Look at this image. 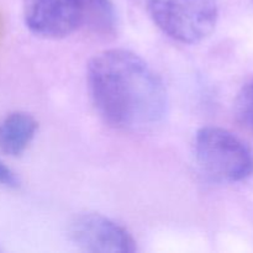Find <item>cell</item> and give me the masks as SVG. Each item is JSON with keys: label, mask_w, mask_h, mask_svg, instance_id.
<instances>
[{"label": "cell", "mask_w": 253, "mask_h": 253, "mask_svg": "<svg viewBox=\"0 0 253 253\" xmlns=\"http://www.w3.org/2000/svg\"><path fill=\"white\" fill-rule=\"evenodd\" d=\"M84 12H88L94 26L105 32H111L118 26V14L113 0H83Z\"/></svg>", "instance_id": "cell-7"}, {"label": "cell", "mask_w": 253, "mask_h": 253, "mask_svg": "<svg viewBox=\"0 0 253 253\" xmlns=\"http://www.w3.org/2000/svg\"><path fill=\"white\" fill-rule=\"evenodd\" d=\"M235 115L246 128L253 132V81L242 86L235 99Z\"/></svg>", "instance_id": "cell-8"}, {"label": "cell", "mask_w": 253, "mask_h": 253, "mask_svg": "<svg viewBox=\"0 0 253 253\" xmlns=\"http://www.w3.org/2000/svg\"><path fill=\"white\" fill-rule=\"evenodd\" d=\"M17 184H19V180H17L15 173L0 161V185L15 188Z\"/></svg>", "instance_id": "cell-9"}, {"label": "cell", "mask_w": 253, "mask_h": 253, "mask_svg": "<svg viewBox=\"0 0 253 253\" xmlns=\"http://www.w3.org/2000/svg\"><path fill=\"white\" fill-rule=\"evenodd\" d=\"M36 119L24 111L9 114L0 121V151L10 157L22 155L36 136Z\"/></svg>", "instance_id": "cell-6"}, {"label": "cell", "mask_w": 253, "mask_h": 253, "mask_svg": "<svg viewBox=\"0 0 253 253\" xmlns=\"http://www.w3.org/2000/svg\"><path fill=\"white\" fill-rule=\"evenodd\" d=\"M68 236L76 246L91 253H133L137 250L136 241L125 227L93 212L74 217Z\"/></svg>", "instance_id": "cell-4"}, {"label": "cell", "mask_w": 253, "mask_h": 253, "mask_svg": "<svg viewBox=\"0 0 253 253\" xmlns=\"http://www.w3.org/2000/svg\"><path fill=\"white\" fill-rule=\"evenodd\" d=\"M145 4L158 29L182 43H198L216 26V0H145Z\"/></svg>", "instance_id": "cell-3"}, {"label": "cell", "mask_w": 253, "mask_h": 253, "mask_svg": "<svg viewBox=\"0 0 253 253\" xmlns=\"http://www.w3.org/2000/svg\"><path fill=\"white\" fill-rule=\"evenodd\" d=\"M195 162L205 178L215 183L231 184L253 174L251 148L230 131L205 126L194 138Z\"/></svg>", "instance_id": "cell-2"}, {"label": "cell", "mask_w": 253, "mask_h": 253, "mask_svg": "<svg viewBox=\"0 0 253 253\" xmlns=\"http://www.w3.org/2000/svg\"><path fill=\"white\" fill-rule=\"evenodd\" d=\"M22 9L27 29L43 39L68 36L85 14L83 0H24Z\"/></svg>", "instance_id": "cell-5"}, {"label": "cell", "mask_w": 253, "mask_h": 253, "mask_svg": "<svg viewBox=\"0 0 253 253\" xmlns=\"http://www.w3.org/2000/svg\"><path fill=\"white\" fill-rule=\"evenodd\" d=\"M91 100L101 118L123 130H145L163 120L168 95L162 79L133 52H100L86 71Z\"/></svg>", "instance_id": "cell-1"}]
</instances>
